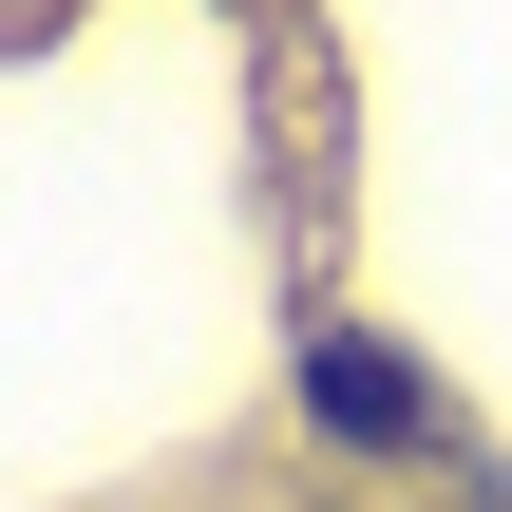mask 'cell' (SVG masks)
<instances>
[{
  "label": "cell",
  "mask_w": 512,
  "mask_h": 512,
  "mask_svg": "<svg viewBox=\"0 0 512 512\" xmlns=\"http://www.w3.org/2000/svg\"><path fill=\"white\" fill-rule=\"evenodd\" d=\"M304 418H323L342 456H456V399H437L399 342H361V323H304Z\"/></svg>",
  "instance_id": "cell-1"
}]
</instances>
